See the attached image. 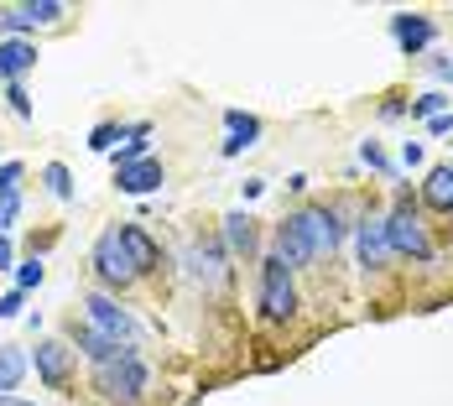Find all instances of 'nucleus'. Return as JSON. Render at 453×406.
<instances>
[{
  "label": "nucleus",
  "instance_id": "412c9836",
  "mask_svg": "<svg viewBox=\"0 0 453 406\" xmlns=\"http://www.w3.org/2000/svg\"><path fill=\"white\" fill-rule=\"evenodd\" d=\"M42 182L52 188V198H73V172H68L63 162H47V167H42Z\"/></svg>",
  "mask_w": 453,
  "mask_h": 406
},
{
  "label": "nucleus",
  "instance_id": "4be33fe9",
  "mask_svg": "<svg viewBox=\"0 0 453 406\" xmlns=\"http://www.w3.org/2000/svg\"><path fill=\"white\" fill-rule=\"evenodd\" d=\"M411 115L417 120H438V115H449V94H422V99H411Z\"/></svg>",
  "mask_w": 453,
  "mask_h": 406
},
{
  "label": "nucleus",
  "instance_id": "20e7f679",
  "mask_svg": "<svg viewBox=\"0 0 453 406\" xmlns=\"http://www.w3.org/2000/svg\"><path fill=\"white\" fill-rule=\"evenodd\" d=\"M386 245H391L396 256H411V261H433V245H427V234L417 225V214H407V209H396V214L386 219Z\"/></svg>",
  "mask_w": 453,
  "mask_h": 406
},
{
  "label": "nucleus",
  "instance_id": "f03ea898",
  "mask_svg": "<svg viewBox=\"0 0 453 406\" xmlns=\"http://www.w3.org/2000/svg\"><path fill=\"white\" fill-rule=\"evenodd\" d=\"M261 313L276 318V323L297 313V287H292V266H287V261H276V256H266V261H261Z\"/></svg>",
  "mask_w": 453,
  "mask_h": 406
},
{
  "label": "nucleus",
  "instance_id": "f704fd0d",
  "mask_svg": "<svg viewBox=\"0 0 453 406\" xmlns=\"http://www.w3.org/2000/svg\"><path fill=\"white\" fill-rule=\"evenodd\" d=\"M0 402H5V396H0Z\"/></svg>",
  "mask_w": 453,
  "mask_h": 406
},
{
  "label": "nucleus",
  "instance_id": "473e14b6",
  "mask_svg": "<svg viewBox=\"0 0 453 406\" xmlns=\"http://www.w3.org/2000/svg\"><path fill=\"white\" fill-rule=\"evenodd\" d=\"M433 73H438V79L449 84V79H453V63H449V57H433Z\"/></svg>",
  "mask_w": 453,
  "mask_h": 406
},
{
  "label": "nucleus",
  "instance_id": "6ab92c4d",
  "mask_svg": "<svg viewBox=\"0 0 453 406\" xmlns=\"http://www.w3.org/2000/svg\"><path fill=\"white\" fill-rule=\"evenodd\" d=\"M146 135H151V126H136V131H131V141L115 151V172H120V167H136V162H146Z\"/></svg>",
  "mask_w": 453,
  "mask_h": 406
},
{
  "label": "nucleus",
  "instance_id": "7c9ffc66",
  "mask_svg": "<svg viewBox=\"0 0 453 406\" xmlns=\"http://www.w3.org/2000/svg\"><path fill=\"white\" fill-rule=\"evenodd\" d=\"M11 266H16V245L0 234V271H11Z\"/></svg>",
  "mask_w": 453,
  "mask_h": 406
},
{
  "label": "nucleus",
  "instance_id": "ddd939ff",
  "mask_svg": "<svg viewBox=\"0 0 453 406\" xmlns=\"http://www.w3.org/2000/svg\"><path fill=\"white\" fill-rule=\"evenodd\" d=\"M422 198H427V209L453 214V162H443V167H433V172H427V182H422Z\"/></svg>",
  "mask_w": 453,
  "mask_h": 406
},
{
  "label": "nucleus",
  "instance_id": "2f4dec72",
  "mask_svg": "<svg viewBox=\"0 0 453 406\" xmlns=\"http://www.w3.org/2000/svg\"><path fill=\"white\" fill-rule=\"evenodd\" d=\"M402 162H407V167H417V162H422V146H417V141H407V146H402Z\"/></svg>",
  "mask_w": 453,
  "mask_h": 406
},
{
  "label": "nucleus",
  "instance_id": "9b49d317",
  "mask_svg": "<svg viewBox=\"0 0 453 406\" xmlns=\"http://www.w3.org/2000/svg\"><path fill=\"white\" fill-rule=\"evenodd\" d=\"M115 182H120V193H131V198H141V193H157L162 182H167V172H162V162H136V167H120L115 172Z\"/></svg>",
  "mask_w": 453,
  "mask_h": 406
},
{
  "label": "nucleus",
  "instance_id": "cd10ccee",
  "mask_svg": "<svg viewBox=\"0 0 453 406\" xmlns=\"http://www.w3.org/2000/svg\"><path fill=\"white\" fill-rule=\"evenodd\" d=\"M360 157L370 162V167H375V172H391V162H386V151H380L375 141H365V146H360Z\"/></svg>",
  "mask_w": 453,
  "mask_h": 406
},
{
  "label": "nucleus",
  "instance_id": "393cba45",
  "mask_svg": "<svg viewBox=\"0 0 453 406\" xmlns=\"http://www.w3.org/2000/svg\"><path fill=\"white\" fill-rule=\"evenodd\" d=\"M16 281H21V292H27V287H42V261H37V256L21 261V266H16Z\"/></svg>",
  "mask_w": 453,
  "mask_h": 406
},
{
  "label": "nucleus",
  "instance_id": "c85d7f7f",
  "mask_svg": "<svg viewBox=\"0 0 453 406\" xmlns=\"http://www.w3.org/2000/svg\"><path fill=\"white\" fill-rule=\"evenodd\" d=\"M5 99H11V110H16V115H32V99H27V89H21V84H11V89H5Z\"/></svg>",
  "mask_w": 453,
  "mask_h": 406
},
{
  "label": "nucleus",
  "instance_id": "f3484780",
  "mask_svg": "<svg viewBox=\"0 0 453 406\" xmlns=\"http://www.w3.org/2000/svg\"><path fill=\"white\" fill-rule=\"evenodd\" d=\"M225 240H229L234 256H250V250H256V219H250V214H229L225 219Z\"/></svg>",
  "mask_w": 453,
  "mask_h": 406
},
{
  "label": "nucleus",
  "instance_id": "bb28decb",
  "mask_svg": "<svg viewBox=\"0 0 453 406\" xmlns=\"http://www.w3.org/2000/svg\"><path fill=\"white\" fill-rule=\"evenodd\" d=\"M115 141H120V126H94V135H89V146H94V151H110Z\"/></svg>",
  "mask_w": 453,
  "mask_h": 406
},
{
  "label": "nucleus",
  "instance_id": "423d86ee",
  "mask_svg": "<svg viewBox=\"0 0 453 406\" xmlns=\"http://www.w3.org/2000/svg\"><path fill=\"white\" fill-rule=\"evenodd\" d=\"M58 16H63V0H21V5H0V32L52 27Z\"/></svg>",
  "mask_w": 453,
  "mask_h": 406
},
{
  "label": "nucleus",
  "instance_id": "0eeeda50",
  "mask_svg": "<svg viewBox=\"0 0 453 406\" xmlns=\"http://www.w3.org/2000/svg\"><path fill=\"white\" fill-rule=\"evenodd\" d=\"M391 37L402 52H422V47L438 37V27H433V16H422V11H396L391 16Z\"/></svg>",
  "mask_w": 453,
  "mask_h": 406
},
{
  "label": "nucleus",
  "instance_id": "a211bd4d",
  "mask_svg": "<svg viewBox=\"0 0 453 406\" xmlns=\"http://www.w3.org/2000/svg\"><path fill=\"white\" fill-rule=\"evenodd\" d=\"M386 250H391V245H386V225L365 219V225H360V261H365V266H380V261H386Z\"/></svg>",
  "mask_w": 453,
  "mask_h": 406
},
{
  "label": "nucleus",
  "instance_id": "f257e3e1",
  "mask_svg": "<svg viewBox=\"0 0 453 406\" xmlns=\"http://www.w3.org/2000/svg\"><path fill=\"white\" fill-rule=\"evenodd\" d=\"M146 360H141L136 349L126 344L120 355H110L104 364H94V386L104 391V402H115V406H136L141 396H146Z\"/></svg>",
  "mask_w": 453,
  "mask_h": 406
},
{
  "label": "nucleus",
  "instance_id": "7ed1b4c3",
  "mask_svg": "<svg viewBox=\"0 0 453 406\" xmlns=\"http://www.w3.org/2000/svg\"><path fill=\"white\" fill-rule=\"evenodd\" d=\"M94 271H99V281H110V287H126V281L141 276L136 261H131V250H126V240H120V229H104V234L94 240Z\"/></svg>",
  "mask_w": 453,
  "mask_h": 406
},
{
  "label": "nucleus",
  "instance_id": "dca6fc26",
  "mask_svg": "<svg viewBox=\"0 0 453 406\" xmlns=\"http://www.w3.org/2000/svg\"><path fill=\"white\" fill-rule=\"evenodd\" d=\"M73 344H79V349H84V355H89L94 364H104L110 355H120V349H126V344H115V339H104V333H99V328H89V323H84V328L73 323Z\"/></svg>",
  "mask_w": 453,
  "mask_h": 406
},
{
  "label": "nucleus",
  "instance_id": "f8f14e48",
  "mask_svg": "<svg viewBox=\"0 0 453 406\" xmlns=\"http://www.w3.org/2000/svg\"><path fill=\"white\" fill-rule=\"evenodd\" d=\"M27 68H37V47L21 42V37H5V42H0V79L16 84Z\"/></svg>",
  "mask_w": 453,
  "mask_h": 406
},
{
  "label": "nucleus",
  "instance_id": "5701e85b",
  "mask_svg": "<svg viewBox=\"0 0 453 406\" xmlns=\"http://www.w3.org/2000/svg\"><path fill=\"white\" fill-rule=\"evenodd\" d=\"M21 370H27V360H21L16 349H0V396H5V391L21 380Z\"/></svg>",
  "mask_w": 453,
  "mask_h": 406
},
{
  "label": "nucleus",
  "instance_id": "9d476101",
  "mask_svg": "<svg viewBox=\"0 0 453 406\" xmlns=\"http://www.w3.org/2000/svg\"><path fill=\"white\" fill-rule=\"evenodd\" d=\"M68 370H73V349L58 344V339H42L37 344V375L58 391V386H68Z\"/></svg>",
  "mask_w": 453,
  "mask_h": 406
},
{
  "label": "nucleus",
  "instance_id": "72a5a7b5",
  "mask_svg": "<svg viewBox=\"0 0 453 406\" xmlns=\"http://www.w3.org/2000/svg\"><path fill=\"white\" fill-rule=\"evenodd\" d=\"M0 406H32V402H16V396H5V402H0Z\"/></svg>",
  "mask_w": 453,
  "mask_h": 406
},
{
  "label": "nucleus",
  "instance_id": "2eb2a0df",
  "mask_svg": "<svg viewBox=\"0 0 453 406\" xmlns=\"http://www.w3.org/2000/svg\"><path fill=\"white\" fill-rule=\"evenodd\" d=\"M225 126H229V141H225V157H234V151H245L256 135H261V120L256 115H245V110H229L225 115Z\"/></svg>",
  "mask_w": 453,
  "mask_h": 406
},
{
  "label": "nucleus",
  "instance_id": "39448f33",
  "mask_svg": "<svg viewBox=\"0 0 453 406\" xmlns=\"http://www.w3.org/2000/svg\"><path fill=\"white\" fill-rule=\"evenodd\" d=\"M84 313H89V328H99V333H104V339H115V344H126V339L136 333L131 313H126L120 303H110L104 292H89V297H84Z\"/></svg>",
  "mask_w": 453,
  "mask_h": 406
},
{
  "label": "nucleus",
  "instance_id": "6e6552de",
  "mask_svg": "<svg viewBox=\"0 0 453 406\" xmlns=\"http://www.w3.org/2000/svg\"><path fill=\"white\" fill-rule=\"evenodd\" d=\"M297 225L308 229V240H313L318 256H328V250H334V245L344 240V229H339V214H334V209H318V203L297 214Z\"/></svg>",
  "mask_w": 453,
  "mask_h": 406
},
{
  "label": "nucleus",
  "instance_id": "4468645a",
  "mask_svg": "<svg viewBox=\"0 0 453 406\" xmlns=\"http://www.w3.org/2000/svg\"><path fill=\"white\" fill-rule=\"evenodd\" d=\"M120 240H126V250H131V261H136V271H157V261H162V250H157V240L146 234L141 225H120Z\"/></svg>",
  "mask_w": 453,
  "mask_h": 406
},
{
  "label": "nucleus",
  "instance_id": "b1692460",
  "mask_svg": "<svg viewBox=\"0 0 453 406\" xmlns=\"http://www.w3.org/2000/svg\"><path fill=\"white\" fill-rule=\"evenodd\" d=\"M16 214H21V193H0V234L16 225Z\"/></svg>",
  "mask_w": 453,
  "mask_h": 406
},
{
  "label": "nucleus",
  "instance_id": "aec40b11",
  "mask_svg": "<svg viewBox=\"0 0 453 406\" xmlns=\"http://www.w3.org/2000/svg\"><path fill=\"white\" fill-rule=\"evenodd\" d=\"M193 276H198V281H209V287L225 276V266H219V250H214V245H198V250H193Z\"/></svg>",
  "mask_w": 453,
  "mask_h": 406
},
{
  "label": "nucleus",
  "instance_id": "1a4fd4ad",
  "mask_svg": "<svg viewBox=\"0 0 453 406\" xmlns=\"http://www.w3.org/2000/svg\"><path fill=\"white\" fill-rule=\"evenodd\" d=\"M276 261H287V266H308V261H318L313 240H308V229L297 225V214L276 229Z\"/></svg>",
  "mask_w": 453,
  "mask_h": 406
},
{
  "label": "nucleus",
  "instance_id": "c756f323",
  "mask_svg": "<svg viewBox=\"0 0 453 406\" xmlns=\"http://www.w3.org/2000/svg\"><path fill=\"white\" fill-rule=\"evenodd\" d=\"M21 313V292H5V297H0V318H16Z\"/></svg>",
  "mask_w": 453,
  "mask_h": 406
},
{
  "label": "nucleus",
  "instance_id": "a878e982",
  "mask_svg": "<svg viewBox=\"0 0 453 406\" xmlns=\"http://www.w3.org/2000/svg\"><path fill=\"white\" fill-rule=\"evenodd\" d=\"M21 178H27L21 162H5V167H0V193H21Z\"/></svg>",
  "mask_w": 453,
  "mask_h": 406
}]
</instances>
